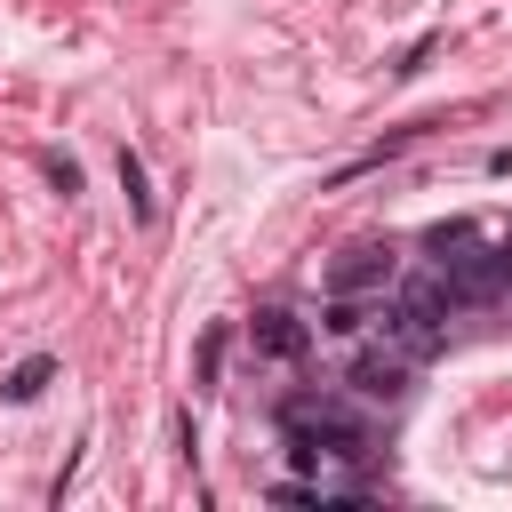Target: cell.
<instances>
[{"label": "cell", "mask_w": 512, "mask_h": 512, "mask_svg": "<svg viewBox=\"0 0 512 512\" xmlns=\"http://www.w3.org/2000/svg\"><path fill=\"white\" fill-rule=\"evenodd\" d=\"M248 344H256L264 360H296V352L312 344V328H304L296 312H256V320H248Z\"/></svg>", "instance_id": "5b68a950"}, {"label": "cell", "mask_w": 512, "mask_h": 512, "mask_svg": "<svg viewBox=\"0 0 512 512\" xmlns=\"http://www.w3.org/2000/svg\"><path fill=\"white\" fill-rule=\"evenodd\" d=\"M408 368H416V360H408L400 344H376V352H360V360H352V376H344V384H352L368 408H392V400H408Z\"/></svg>", "instance_id": "277c9868"}, {"label": "cell", "mask_w": 512, "mask_h": 512, "mask_svg": "<svg viewBox=\"0 0 512 512\" xmlns=\"http://www.w3.org/2000/svg\"><path fill=\"white\" fill-rule=\"evenodd\" d=\"M496 296H512V240L488 248V304H496Z\"/></svg>", "instance_id": "ba28073f"}, {"label": "cell", "mask_w": 512, "mask_h": 512, "mask_svg": "<svg viewBox=\"0 0 512 512\" xmlns=\"http://www.w3.org/2000/svg\"><path fill=\"white\" fill-rule=\"evenodd\" d=\"M376 320H384V344H400L408 360H432L448 344L456 296H448V280H424V288H400L392 304H376Z\"/></svg>", "instance_id": "7a4b0ae2"}, {"label": "cell", "mask_w": 512, "mask_h": 512, "mask_svg": "<svg viewBox=\"0 0 512 512\" xmlns=\"http://www.w3.org/2000/svg\"><path fill=\"white\" fill-rule=\"evenodd\" d=\"M216 368H224V328L200 336V384H216Z\"/></svg>", "instance_id": "9c48e42d"}, {"label": "cell", "mask_w": 512, "mask_h": 512, "mask_svg": "<svg viewBox=\"0 0 512 512\" xmlns=\"http://www.w3.org/2000/svg\"><path fill=\"white\" fill-rule=\"evenodd\" d=\"M120 192H128L136 216H152V192H144V160H136V152H120Z\"/></svg>", "instance_id": "8992f818"}, {"label": "cell", "mask_w": 512, "mask_h": 512, "mask_svg": "<svg viewBox=\"0 0 512 512\" xmlns=\"http://www.w3.org/2000/svg\"><path fill=\"white\" fill-rule=\"evenodd\" d=\"M40 384H48V360H24V368H16L0 392H8V400H40Z\"/></svg>", "instance_id": "52a82bcc"}, {"label": "cell", "mask_w": 512, "mask_h": 512, "mask_svg": "<svg viewBox=\"0 0 512 512\" xmlns=\"http://www.w3.org/2000/svg\"><path fill=\"white\" fill-rule=\"evenodd\" d=\"M392 272H400L392 240H352V248L328 256V296H384Z\"/></svg>", "instance_id": "3957f363"}, {"label": "cell", "mask_w": 512, "mask_h": 512, "mask_svg": "<svg viewBox=\"0 0 512 512\" xmlns=\"http://www.w3.org/2000/svg\"><path fill=\"white\" fill-rule=\"evenodd\" d=\"M280 424H288V456L304 472H352V464H368V424L344 416L336 400H288Z\"/></svg>", "instance_id": "6da1fadb"}]
</instances>
